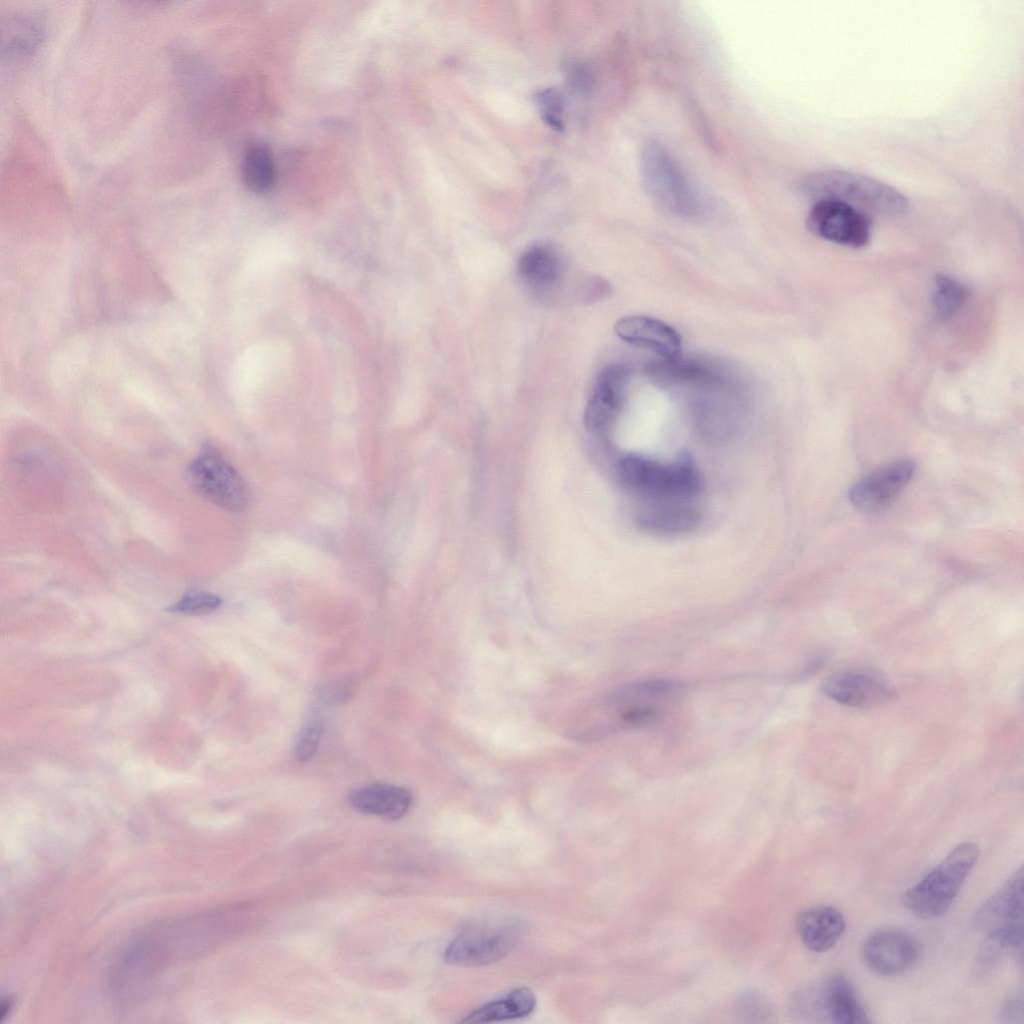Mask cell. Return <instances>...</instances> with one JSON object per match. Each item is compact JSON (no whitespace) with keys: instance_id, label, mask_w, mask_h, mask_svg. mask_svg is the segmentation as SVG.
Wrapping results in <instances>:
<instances>
[{"instance_id":"ba28073f","label":"cell","mask_w":1024,"mask_h":1024,"mask_svg":"<svg viewBox=\"0 0 1024 1024\" xmlns=\"http://www.w3.org/2000/svg\"><path fill=\"white\" fill-rule=\"evenodd\" d=\"M807 223L817 236L853 248L865 246L871 236L868 215L838 199H818L809 211Z\"/></svg>"},{"instance_id":"6da1fadb","label":"cell","mask_w":1024,"mask_h":1024,"mask_svg":"<svg viewBox=\"0 0 1024 1024\" xmlns=\"http://www.w3.org/2000/svg\"><path fill=\"white\" fill-rule=\"evenodd\" d=\"M618 475L630 492L655 503L685 502L703 487L697 465L685 452L670 462L627 455L619 461Z\"/></svg>"},{"instance_id":"d6986e66","label":"cell","mask_w":1024,"mask_h":1024,"mask_svg":"<svg viewBox=\"0 0 1024 1024\" xmlns=\"http://www.w3.org/2000/svg\"><path fill=\"white\" fill-rule=\"evenodd\" d=\"M517 270L529 285L547 288L554 285L562 273V262L556 251L547 245H534L519 258Z\"/></svg>"},{"instance_id":"4fadbf2b","label":"cell","mask_w":1024,"mask_h":1024,"mask_svg":"<svg viewBox=\"0 0 1024 1024\" xmlns=\"http://www.w3.org/2000/svg\"><path fill=\"white\" fill-rule=\"evenodd\" d=\"M614 329L622 340L648 349L661 359L680 355L682 342L679 333L656 318L643 315L623 317L616 322Z\"/></svg>"},{"instance_id":"7c38bea8","label":"cell","mask_w":1024,"mask_h":1024,"mask_svg":"<svg viewBox=\"0 0 1024 1024\" xmlns=\"http://www.w3.org/2000/svg\"><path fill=\"white\" fill-rule=\"evenodd\" d=\"M821 690L832 700L855 708L878 705L889 699L892 693L883 676L867 668H849L832 673L821 683Z\"/></svg>"},{"instance_id":"8992f818","label":"cell","mask_w":1024,"mask_h":1024,"mask_svg":"<svg viewBox=\"0 0 1024 1024\" xmlns=\"http://www.w3.org/2000/svg\"><path fill=\"white\" fill-rule=\"evenodd\" d=\"M191 487L210 503L241 512L249 503L248 488L237 470L210 443H205L187 467Z\"/></svg>"},{"instance_id":"e0dca14e","label":"cell","mask_w":1024,"mask_h":1024,"mask_svg":"<svg viewBox=\"0 0 1024 1024\" xmlns=\"http://www.w3.org/2000/svg\"><path fill=\"white\" fill-rule=\"evenodd\" d=\"M823 1009L837 1024H864L870 1019L854 986L843 975L831 976L825 983L822 996Z\"/></svg>"},{"instance_id":"ffe728a7","label":"cell","mask_w":1024,"mask_h":1024,"mask_svg":"<svg viewBox=\"0 0 1024 1024\" xmlns=\"http://www.w3.org/2000/svg\"><path fill=\"white\" fill-rule=\"evenodd\" d=\"M246 186L256 192L265 193L275 180V166L270 147L265 143L252 144L245 153L242 166Z\"/></svg>"},{"instance_id":"cb8c5ba5","label":"cell","mask_w":1024,"mask_h":1024,"mask_svg":"<svg viewBox=\"0 0 1024 1024\" xmlns=\"http://www.w3.org/2000/svg\"><path fill=\"white\" fill-rule=\"evenodd\" d=\"M611 291L610 284L602 277H590L584 284L582 300L589 304L596 302Z\"/></svg>"},{"instance_id":"30bf717a","label":"cell","mask_w":1024,"mask_h":1024,"mask_svg":"<svg viewBox=\"0 0 1024 1024\" xmlns=\"http://www.w3.org/2000/svg\"><path fill=\"white\" fill-rule=\"evenodd\" d=\"M915 469L911 458L887 463L857 481L850 489L849 499L860 511L881 510L907 485Z\"/></svg>"},{"instance_id":"5bb4252c","label":"cell","mask_w":1024,"mask_h":1024,"mask_svg":"<svg viewBox=\"0 0 1024 1024\" xmlns=\"http://www.w3.org/2000/svg\"><path fill=\"white\" fill-rule=\"evenodd\" d=\"M845 928L843 914L831 905L806 908L796 918V929L801 941L814 952L831 949L841 938Z\"/></svg>"},{"instance_id":"52a82bcc","label":"cell","mask_w":1024,"mask_h":1024,"mask_svg":"<svg viewBox=\"0 0 1024 1024\" xmlns=\"http://www.w3.org/2000/svg\"><path fill=\"white\" fill-rule=\"evenodd\" d=\"M976 926L997 947L1021 948L1023 941V867L978 909Z\"/></svg>"},{"instance_id":"7a4b0ae2","label":"cell","mask_w":1024,"mask_h":1024,"mask_svg":"<svg viewBox=\"0 0 1024 1024\" xmlns=\"http://www.w3.org/2000/svg\"><path fill=\"white\" fill-rule=\"evenodd\" d=\"M979 847L964 842L902 896L904 907L921 919L942 916L950 908L979 856Z\"/></svg>"},{"instance_id":"44dd1931","label":"cell","mask_w":1024,"mask_h":1024,"mask_svg":"<svg viewBox=\"0 0 1024 1024\" xmlns=\"http://www.w3.org/2000/svg\"><path fill=\"white\" fill-rule=\"evenodd\" d=\"M967 289L957 280L937 275L933 283L932 303L935 315L942 320L953 316L965 303Z\"/></svg>"},{"instance_id":"ac0fdd59","label":"cell","mask_w":1024,"mask_h":1024,"mask_svg":"<svg viewBox=\"0 0 1024 1024\" xmlns=\"http://www.w3.org/2000/svg\"><path fill=\"white\" fill-rule=\"evenodd\" d=\"M536 1007V996L527 987L516 988L507 994L476 1008L461 1022L484 1023L523 1018Z\"/></svg>"},{"instance_id":"603a6c76","label":"cell","mask_w":1024,"mask_h":1024,"mask_svg":"<svg viewBox=\"0 0 1024 1024\" xmlns=\"http://www.w3.org/2000/svg\"><path fill=\"white\" fill-rule=\"evenodd\" d=\"M322 737V724L312 720L298 734L295 743V757L300 762L309 761L317 752Z\"/></svg>"},{"instance_id":"277c9868","label":"cell","mask_w":1024,"mask_h":1024,"mask_svg":"<svg viewBox=\"0 0 1024 1024\" xmlns=\"http://www.w3.org/2000/svg\"><path fill=\"white\" fill-rule=\"evenodd\" d=\"M640 169L644 186L658 205L681 217H693L698 213L697 192L663 144L651 140L644 145Z\"/></svg>"},{"instance_id":"d4e9b609","label":"cell","mask_w":1024,"mask_h":1024,"mask_svg":"<svg viewBox=\"0 0 1024 1024\" xmlns=\"http://www.w3.org/2000/svg\"><path fill=\"white\" fill-rule=\"evenodd\" d=\"M999 1017L1003 1022H1022L1023 1001L1021 998L1013 997L1007 1000L1000 1010Z\"/></svg>"},{"instance_id":"2e32d148","label":"cell","mask_w":1024,"mask_h":1024,"mask_svg":"<svg viewBox=\"0 0 1024 1024\" xmlns=\"http://www.w3.org/2000/svg\"><path fill=\"white\" fill-rule=\"evenodd\" d=\"M700 522L699 511L685 502L655 503L636 518L641 529L657 535L684 534L696 529Z\"/></svg>"},{"instance_id":"9c48e42d","label":"cell","mask_w":1024,"mask_h":1024,"mask_svg":"<svg viewBox=\"0 0 1024 1024\" xmlns=\"http://www.w3.org/2000/svg\"><path fill=\"white\" fill-rule=\"evenodd\" d=\"M861 954L865 964L882 976H896L911 969L918 961L917 940L898 929H880L864 940Z\"/></svg>"},{"instance_id":"9a60e30c","label":"cell","mask_w":1024,"mask_h":1024,"mask_svg":"<svg viewBox=\"0 0 1024 1024\" xmlns=\"http://www.w3.org/2000/svg\"><path fill=\"white\" fill-rule=\"evenodd\" d=\"M349 801L361 813L397 820L409 812L413 797L403 787L376 783L354 790Z\"/></svg>"},{"instance_id":"8fae6325","label":"cell","mask_w":1024,"mask_h":1024,"mask_svg":"<svg viewBox=\"0 0 1024 1024\" xmlns=\"http://www.w3.org/2000/svg\"><path fill=\"white\" fill-rule=\"evenodd\" d=\"M629 381L626 365L609 364L600 371L584 412L589 431L602 433L609 429L622 410Z\"/></svg>"},{"instance_id":"3957f363","label":"cell","mask_w":1024,"mask_h":1024,"mask_svg":"<svg viewBox=\"0 0 1024 1024\" xmlns=\"http://www.w3.org/2000/svg\"><path fill=\"white\" fill-rule=\"evenodd\" d=\"M800 188L806 195L818 199H838L886 215L903 214L909 207L908 199L890 185L844 170L809 174L801 181Z\"/></svg>"},{"instance_id":"5b68a950","label":"cell","mask_w":1024,"mask_h":1024,"mask_svg":"<svg viewBox=\"0 0 1024 1024\" xmlns=\"http://www.w3.org/2000/svg\"><path fill=\"white\" fill-rule=\"evenodd\" d=\"M524 933L514 918L478 920L463 928L444 951V961L457 966H483L505 958Z\"/></svg>"},{"instance_id":"7402d4cb","label":"cell","mask_w":1024,"mask_h":1024,"mask_svg":"<svg viewBox=\"0 0 1024 1024\" xmlns=\"http://www.w3.org/2000/svg\"><path fill=\"white\" fill-rule=\"evenodd\" d=\"M221 605V598L211 592L192 589L171 605L167 611L184 615H206L217 610Z\"/></svg>"}]
</instances>
